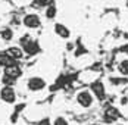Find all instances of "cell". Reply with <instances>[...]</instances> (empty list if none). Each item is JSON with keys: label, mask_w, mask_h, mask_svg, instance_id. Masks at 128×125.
<instances>
[{"label": "cell", "mask_w": 128, "mask_h": 125, "mask_svg": "<svg viewBox=\"0 0 128 125\" xmlns=\"http://www.w3.org/2000/svg\"><path fill=\"white\" fill-rule=\"evenodd\" d=\"M77 103L81 108H84V109L91 108L93 103H94V96H93V93H91L90 90H81V91H78L77 93Z\"/></svg>", "instance_id": "6da1fadb"}, {"label": "cell", "mask_w": 128, "mask_h": 125, "mask_svg": "<svg viewBox=\"0 0 128 125\" xmlns=\"http://www.w3.org/2000/svg\"><path fill=\"white\" fill-rule=\"evenodd\" d=\"M46 86H47V82H46V80L41 78V76H31V78H28V81H26V88H28L30 91H32V93H37V91L44 90Z\"/></svg>", "instance_id": "7a4b0ae2"}, {"label": "cell", "mask_w": 128, "mask_h": 125, "mask_svg": "<svg viewBox=\"0 0 128 125\" xmlns=\"http://www.w3.org/2000/svg\"><path fill=\"white\" fill-rule=\"evenodd\" d=\"M0 99H2V102H4L8 104L15 103L16 102V93H15L13 87H10V86H3V88L0 90Z\"/></svg>", "instance_id": "3957f363"}, {"label": "cell", "mask_w": 128, "mask_h": 125, "mask_svg": "<svg viewBox=\"0 0 128 125\" xmlns=\"http://www.w3.org/2000/svg\"><path fill=\"white\" fill-rule=\"evenodd\" d=\"M90 91L93 93V96L97 100H104L106 97V90H104V84L102 81H94L90 86Z\"/></svg>", "instance_id": "277c9868"}, {"label": "cell", "mask_w": 128, "mask_h": 125, "mask_svg": "<svg viewBox=\"0 0 128 125\" xmlns=\"http://www.w3.org/2000/svg\"><path fill=\"white\" fill-rule=\"evenodd\" d=\"M22 24H24V26L28 28V30H36V28H38L40 26L41 21H40L38 15H36V13H28V15L24 16Z\"/></svg>", "instance_id": "5b68a950"}, {"label": "cell", "mask_w": 128, "mask_h": 125, "mask_svg": "<svg viewBox=\"0 0 128 125\" xmlns=\"http://www.w3.org/2000/svg\"><path fill=\"white\" fill-rule=\"evenodd\" d=\"M119 116H121L119 110H118L116 108H114V106L106 108V109H104V112H103V119H104V122H108V124L115 122L116 119H119Z\"/></svg>", "instance_id": "8992f818"}, {"label": "cell", "mask_w": 128, "mask_h": 125, "mask_svg": "<svg viewBox=\"0 0 128 125\" xmlns=\"http://www.w3.org/2000/svg\"><path fill=\"white\" fill-rule=\"evenodd\" d=\"M22 50H24V53H26V54L34 56V54H37V53L40 52V46L37 44V41L30 40L28 43H25V44L22 46Z\"/></svg>", "instance_id": "52a82bcc"}, {"label": "cell", "mask_w": 128, "mask_h": 125, "mask_svg": "<svg viewBox=\"0 0 128 125\" xmlns=\"http://www.w3.org/2000/svg\"><path fill=\"white\" fill-rule=\"evenodd\" d=\"M4 74L9 75V76H12V78H15V80H18V78L22 75V69L19 68L18 63H13V65H10V66L4 68Z\"/></svg>", "instance_id": "ba28073f"}, {"label": "cell", "mask_w": 128, "mask_h": 125, "mask_svg": "<svg viewBox=\"0 0 128 125\" xmlns=\"http://www.w3.org/2000/svg\"><path fill=\"white\" fill-rule=\"evenodd\" d=\"M13 63H16V60L8 52H0V66L2 68H8V66H10Z\"/></svg>", "instance_id": "9c48e42d"}, {"label": "cell", "mask_w": 128, "mask_h": 125, "mask_svg": "<svg viewBox=\"0 0 128 125\" xmlns=\"http://www.w3.org/2000/svg\"><path fill=\"white\" fill-rule=\"evenodd\" d=\"M54 32H56L60 38H69V36H71L69 30H68L65 25H62V24H56L54 25Z\"/></svg>", "instance_id": "30bf717a"}, {"label": "cell", "mask_w": 128, "mask_h": 125, "mask_svg": "<svg viewBox=\"0 0 128 125\" xmlns=\"http://www.w3.org/2000/svg\"><path fill=\"white\" fill-rule=\"evenodd\" d=\"M6 52L12 56L15 60L21 59V58H22V54H24V50H22V47H19V46H12V47H9Z\"/></svg>", "instance_id": "8fae6325"}, {"label": "cell", "mask_w": 128, "mask_h": 125, "mask_svg": "<svg viewBox=\"0 0 128 125\" xmlns=\"http://www.w3.org/2000/svg\"><path fill=\"white\" fill-rule=\"evenodd\" d=\"M109 82L114 86V87H119V86H124L128 82L127 76H110L109 78Z\"/></svg>", "instance_id": "7c38bea8"}, {"label": "cell", "mask_w": 128, "mask_h": 125, "mask_svg": "<svg viewBox=\"0 0 128 125\" xmlns=\"http://www.w3.org/2000/svg\"><path fill=\"white\" fill-rule=\"evenodd\" d=\"M118 72L122 76H128V59H122L118 63Z\"/></svg>", "instance_id": "4fadbf2b"}, {"label": "cell", "mask_w": 128, "mask_h": 125, "mask_svg": "<svg viewBox=\"0 0 128 125\" xmlns=\"http://www.w3.org/2000/svg\"><path fill=\"white\" fill-rule=\"evenodd\" d=\"M54 16H56V8H54V4H49L47 9H46V18L47 19H53Z\"/></svg>", "instance_id": "5bb4252c"}, {"label": "cell", "mask_w": 128, "mask_h": 125, "mask_svg": "<svg viewBox=\"0 0 128 125\" xmlns=\"http://www.w3.org/2000/svg\"><path fill=\"white\" fill-rule=\"evenodd\" d=\"M15 78H12V76H9V75L3 74V76H2V82H3V86H10L12 87L13 84H15Z\"/></svg>", "instance_id": "9a60e30c"}, {"label": "cell", "mask_w": 128, "mask_h": 125, "mask_svg": "<svg viewBox=\"0 0 128 125\" xmlns=\"http://www.w3.org/2000/svg\"><path fill=\"white\" fill-rule=\"evenodd\" d=\"M12 37H13V31L10 30V28H6V30H3V31H2V38H3V40L10 41Z\"/></svg>", "instance_id": "2e32d148"}, {"label": "cell", "mask_w": 128, "mask_h": 125, "mask_svg": "<svg viewBox=\"0 0 128 125\" xmlns=\"http://www.w3.org/2000/svg\"><path fill=\"white\" fill-rule=\"evenodd\" d=\"M53 125H69V122H68V119L64 118V116H58V118L53 119Z\"/></svg>", "instance_id": "e0dca14e"}, {"label": "cell", "mask_w": 128, "mask_h": 125, "mask_svg": "<svg viewBox=\"0 0 128 125\" xmlns=\"http://www.w3.org/2000/svg\"><path fill=\"white\" fill-rule=\"evenodd\" d=\"M37 125H53V122H52L49 118H43V119H40L38 124Z\"/></svg>", "instance_id": "ac0fdd59"}, {"label": "cell", "mask_w": 128, "mask_h": 125, "mask_svg": "<svg viewBox=\"0 0 128 125\" xmlns=\"http://www.w3.org/2000/svg\"><path fill=\"white\" fill-rule=\"evenodd\" d=\"M121 104H122V106L128 104V97H122V99H121Z\"/></svg>", "instance_id": "d6986e66"}, {"label": "cell", "mask_w": 128, "mask_h": 125, "mask_svg": "<svg viewBox=\"0 0 128 125\" xmlns=\"http://www.w3.org/2000/svg\"><path fill=\"white\" fill-rule=\"evenodd\" d=\"M124 52H125V53H127V54H128V44H127V46H125V47H124Z\"/></svg>", "instance_id": "ffe728a7"}, {"label": "cell", "mask_w": 128, "mask_h": 125, "mask_svg": "<svg viewBox=\"0 0 128 125\" xmlns=\"http://www.w3.org/2000/svg\"><path fill=\"white\" fill-rule=\"evenodd\" d=\"M91 125H102V124H99V122H94V124H91Z\"/></svg>", "instance_id": "44dd1931"}]
</instances>
